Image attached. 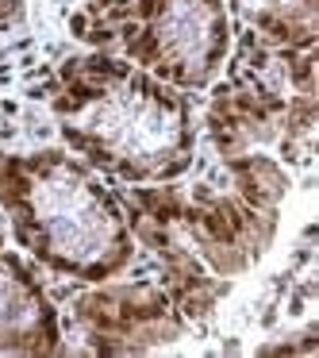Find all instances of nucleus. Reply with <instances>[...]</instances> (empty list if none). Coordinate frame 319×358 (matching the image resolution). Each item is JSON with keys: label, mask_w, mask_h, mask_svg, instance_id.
Wrapping results in <instances>:
<instances>
[{"label": "nucleus", "mask_w": 319, "mask_h": 358, "mask_svg": "<svg viewBox=\"0 0 319 358\" xmlns=\"http://www.w3.org/2000/svg\"><path fill=\"white\" fill-rule=\"evenodd\" d=\"M50 116L62 147L119 185H170L196 162L193 96L108 50L58 66Z\"/></svg>", "instance_id": "obj_1"}, {"label": "nucleus", "mask_w": 319, "mask_h": 358, "mask_svg": "<svg viewBox=\"0 0 319 358\" xmlns=\"http://www.w3.org/2000/svg\"><path fill=\"white\" fill-rule=\"evenodd\" d=\"M0 212L12 243L54 278L104 285L139 255L124 196L70 147L0 150Z\"/></svg>", "instance_id": "obj_2"}, {"label": "nucleus", "mask_w": 319, "mask_h": 358, "mask_svg": "<svg viewBox=\"0 0 319 358\" xmlns=\"http://www.w3.org/2000/svg\"><path fill=\"white\" fill-rule=\"evenodd\" d=\"M73 35L188 96L216 85L235 47L223 0H89Z\"/></svg>", "instance_id": "obj_3"}, {"label": "nucleus", "mask_w": 319, "mask_h": 358, "mask_svg": "<svg viewBox=\"0 0 319 358\" xmlns=\"http://www.w3.org/2000/svg\"><path fill=\"white\" fill-rule=\"evenodd\" d=\"M66 355L62 316L39 278V266L0 235V358Z\"/></svg>", "instance_id": "obj_4"}, {"label": "nucleus", "mask_w": 319, "mask_h": 358, "mask_svg": "<svg viewBox=\"0 0 319 358\" xmlns=\"http://www.w3.org/2000/svg\"><path fill=\"white\" fill-rule=\"evenodd\" d=\"M101 293L85 296L77 308V320L85 324L93 350L124 355L142 350L154 343H170L181 335V316L173 308L170 293H158L154 285H93Z\"/></svg>", "instance_id": "obj_5"}, {"label": "nucleus", "mask_w": 319, "mask_h": 358, "mask_svg": "<svg viewBox=\"0 0 319 358\" xmlns=\"http://www.w3.org/2000/svg\"><path fill=\"white\" fill-rule=\"evenodd\" d=\"M231 27L265 50H316L319 0H223Z\"/></svg>", "instance_id": "obj_6"}]
</instances>
